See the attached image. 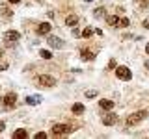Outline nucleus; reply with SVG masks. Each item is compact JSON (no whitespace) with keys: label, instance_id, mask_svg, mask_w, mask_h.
I'll use <instances>...</instances> for the list:
<instances>
[{"label":"nucleus","instance_id":"obj_22","mask_svg":"<svg viewBox=\"0 0 149 139\" xmlns=\"http://www.w3.org/2000/svg\"><path fill=\"white\" fill-rule=\"evenodd\" d=\"M93 96H97V91H95V89L86 91V98H93Z\"/></svg>","mask_w":149,"mask_h":139},{"label":"nucleus","instance_id":"obj_29","mask_svg":"<svg viewBox=\"0 0 149 139\" xmlns=\"http://www.w3.org/2000/svg\"><path fill=\"white\" fill-rule=\"evenodd\" d=\"M9 2H11V4H19V2H21V0H9Z\"/></svg>","mask_w":149,"mask_h":139},{"label":"nucleus","instance_id":"obj_27","mask_svg":"<svg viewBox=\"0 0 149 139\" xmlns=\"http://www.w3.org/2000/svg\"><path fill=\"white\" fill-rule=\"evenodd\" d=\"M8 69V63H0V71H6Z\"/></svg>","mask_w":149,"mask_h":139},{"label":"nucleus","instance_id":"obj_15","mask_svg":"<svg viewBox=\"0 0 149 139\" xmlns=\"http://www.w3.org/2000/svg\"><path fill=\"white\" fill-rule=\"evenodd\" d=\"M0 15L6 17V19H11V17H13V11H11L8 6H0Z\"/></svg>","mask_w":149,"mask_h":139},{"label":"nucleus","instance_id":"obj_12","mask_svg":"<svg viewBox=\"0 0 149 139\" xmlns=\"http://www.w3.org/2000/svg\"><path fill=\"white\" fill-rule=\"evenodd\" d=\"M39 102H41V96L39 95H32V96H28V98H26V104L28 106H37Z\"/></svg>","mask_w":149,"mask_h":139},{"label":"nucleus","instance_id":"obj_10","mask_svg":"<svg viewBox=\"0 0 149 139\" xmlns=\"http://www.w3.org/2000/svg\"><path fill=\"white\" fill-rule=\"evenodd\" d=\"M26 137H28V132L24 128H19L13 132V139H26Z\"/></svg>","mask_w":149,"mask_h":139},{"label":"nucleus","instance_id":"obj_21","mask_svg":"<svg viewBox=\"0 0 149 139\" xmlns=\"http://www.w3.org/2000/svg\"><path fill=\"white\" fill-rule=\"evenodd\" d=\"M95 17H97V19L104 17V8H97V9H95Z\"/></svg>","mask_w":149,"mask_h":139},{"label":"nucleus","instance_id":"obj_8","mask_svg":"<svg viewBox=\"0 0 149 139\" xmlns=\"http://www.w3.org/2000/svg\"><path fill=\"white\" fill-rule=\"evenodd\" d=\"M4 37L9 41V43H13V41H17V39H21V34H19L17 30H9V32H6L4 34Z\"/></svg>","mask_w":149,"mask_h":139},{"label":"nucleus","instance_id":"obj_20","mask_svg":"<svg viewBox=\"0 0 149 139\" xmlns=\"http://www.w3.org/2000/svg\"><path fill=\"white\" fill-rule=\"evenodd\" d=\"M129 26V19L127 17H121L119 19V28H127Z\"/></svg>","mask_w":149,"mask_h":139},{"label":"nucleus","instance_id":"obj_11","mask_svg":"<svg viewBox=\"0 0 149 139\" xmlns=\"http://www.w3.org/2000/svg\"><path fill=\"white\" fill-rule=\"evenodd\" d=\"M80 54H82L80 58L84 59V61H90V59H95V54H93L91 50H88V48H84V50H82Z\"/></svg>","mask_w":149,"mask_h":139},{"label":"nucleus","instance_id":"obj_26","mask_svg":"<svg viewBox=\"0 0 149 139\" xmlns=\"http://www.w3.org/2000/svg\"><path fill=\"white\" fill-rule=\"evenodd\" d=\"M4 128H6V122H4V120H0V133L4 132Z\"/></svg>","mask_w":149,"mask_h":139},{"label":"nucleus","instance_id":"obj_4","mask_svg":"<svg viewBox=\"0 0 149 139\" xmlns=\"http://www.w3.org/2000/svg\"><path fill=\"white\" fill-rule=\"evenodd\" d=\"M37 82H39L41 87H54L56 83H58V82H56V78H54V76H49V74L39 76V78H37Z\"/></svg>","mask_w":149,"mask_h":139},{"label":"nucleus","instance_id":"obj_16","mask_svg":"<svg viewBox=\"0 0 149 139\" xmlns=\"http://www.w3.org/2000/svg\"><path fill=\"white\" fill-rule=\"evenodd\" d=\"M106 22H108L110 26L118 28V26H119V17H118V15H110V17H106Z\"/></svg>","mask_w":149,"mask_h":139},{"label":"nucleus","instance_id":"obj_18","mask_svg":"<svg viewBox=\"0 0 149 139\" xmlns=\"http://www.w3.org/2000/svg\"><path fill=\"white\" fill-rule=\"evenodd\" d=\"M93 34H95V30H93V28H90V26H88V28H84V30H82V37H84V39L91 37Z\"/></svg>","mask_w":149,"mask_h":139},{"label":"nucleus","instance_id":"obj_3","mask_svg":"<svg viewBox=\"0 0 149 139\" xmlns=\"http://www.w3.org/2000/svg\"><path fill=\"white\" fill-rule=\"evenodd\" d=\"M73 130H77V128L69 126V124H54V126H52V133H54V136H65V133H71Z\"/></svg>","mask_w":149,"mask_h":139},{"label":"nucleus","instance_id":"obj_31","mask_svg":"<svg viewBox=\"0 0 149 139\" xmlns=\"http://www.w3.org/2000/svg\"><path fill=\"white\" fill-rule=\"evenodd\" d=\"M146 69H149V59H147V61H146Z\"/></svg>","mask_w":149,"mask_h":139},{"label":"nucleus","instance_id":"obj_32","mask_svg":"<svg viewBox=\"0 0 149 139\" xmlns=\"http://www.w3.org/2000/svg\"><path fill=\"white\" fill-rule=\"evenodd\" d=\"M2 56H4V50H0V58H2Z\"/></svg>","mask_w":149,"mask_h":139},{"label":"nucleus","instance_id":"obj_19","mask_svg":"<svg viewBox=\"0 0 149 139\" xmlns=\"http://www.w3.org/2000/svg\"><path fill=\"white\" fill-rule=\"evenodd\" d=\"M39 56H41V58H43V59H50V58H52V52H50V50H39Z\"/></svg>","mask_w":149,"mask_h":139},{"label":"nucleus","instance_id":"obj_23","mask_svg":"<svg viewBox=\"0 0 149 139\" xmlns=\"http://www.w3.org/2000/svg\"><path fill=\"white\" fill-rule=\"evenodd\" d=\"M47 137V133L45 132H39V133H36V139H45Z\"/></svg>","mask_w":149,"mask_h":139},{"label":"nucleus","instance_id":"obj_17","mask_svg":"<svg viewBox=\"0 0 149 139\" xmlns=\"http://www.w3.org/2000/svg\"><path fill=\"white\" fill-rule=\"evenodd\" d=\"M73 113L74 115H82L84 113V109H86V108H84V104H78V102H77V104H73Z\"/></svg>","mask_w":149,"mask_h":139},{"label":"nucleus","instance_id":"obj_25","mask_svg":"<svg viewBox=\"0 0 149 139\" xmlns=\"http://www.w3.org/2000/svg\"><path fill=\"white\" fill-rule=\"evenodd\" d=\"M108 69H116V59H110V63H108Z\"/></svg>","mask_w":149,"mask_h":139},{"label":"nucleus","instance_id":"obj_28","mask_svg":"<svg viewBox=\"0 0 149 139\" xmlns=\"http://www.w3.org/2000/svg\"><path fill=\"white\" fill-rule=\"evenodd\" d=\"M143 28H147V30H149V19H146V21H143Z\"/></svg>","mask_w":149,"mask_h":139},{"label":"nucleus","instance_id":"obj_9","mask_svg":"<svg viewBox=\"0 0 149 139\" xmlns=\"http://www.w3.org/2000/svg\"><path fill=\"white\" fill-rule=\"evenodd\" d=\"M50 28H52V26H50L49 22H41V24L37 26V34H39V35H47V34H50Z\"/></svg>","mask_w":149,"mask_h":139},{"label":"nucleus","instance_id":"obj_30","mask_svg":"<svg viewBox=\"0 0 149 139\" xmlns=\"http://www.w3.org/2000/svg\"><path fill=\"white\" fill-rule=\"evenodd\" d=\"M146 52H147V54H149V43H147V45H146Z\"/></svg>","mask_w":149,"mask_h":139},{"label":"nucleus","instance_id":"obj_7","mask_svg":"<svg viewBox=\"0 0 149 139\" xmlns=\"http://www.w3.org/2000/svg\"><path fill=\"white\" fill-rule=\"evenodd\" d=\"M49 45L52 46V48H63V41L60 39V37H56V35H49Z\"/></svg>","mask_w":149,"mask_h":139},{"label":"nucleus","instance_id":"obj_33","mask_svg":"<svg viewBox=\"0 0 149 139\" xmlns=\"http://www.w3.org/2000/svg\"><path fill=\"white\" fill-rule=\"evenodd\" d=\"M86 2H93V0H86Z\"/></svg>","mask_w":149,"mask_h":139},{"label":"nucleus","instance_id":"obj_24","mask_svg":"<svg viewBox=\"0 0 149 139\" xmlns=\"http://www.w3.org/2000/svg\"><path fill=\"white\" fill-rule=\"evenodd\" d=\"M140 4H142V8H147L149 6V0H138Z\"/></svg>","mask_w":149,"mask_h":139},{"label":"nucleus","instance_id":"obj_13","mask_svg":"<svg viewBox=\"0 0 149 139\" xmlns=\"http://www.w3.org/2000/svg\"><path fill=\"white\" fill-rule=\"evenodd\" d=\"M77 22H78V17L77 15H67V17H65V24H67V26L74 28V26H77Z\"/></svg>","mask_w":149,"mask_h":139},{"label":"nucleus","instance_id":"obj_5","mask_svg":"<svg viewBox=\"0 0 149 139\" xmlns=\"http://www.w3.org/2000/svg\"><path fill=\"white\" fill-rule=\"evenodd\" d=\"M15 104H17V95L15 93H8V95L4 96V106L9 109V108H15Z\"/></svg>","mask_w":149,"mask_h":139},{"label":"nucleus","instance_id":"obj_6","mask_svg":"<svg viewBox=\"0 0 149 139\" xmlns=\"http://www.w3.org/2000/svg\"><path fill=\"white\" fill-rule=\"evenodd\" d=\"M116 122H118V113H104V117H102V124L104 126H112Z\"/></svg>","mask_w":149,"mask_h":139},{"label":"nucleus","instance_id":"obj_14","mask_svg":"<svg viewBox=\"0 0 149 139\" xmlns=\"http://www.w3.org/2000/svg\"><path fill=\"white\" fill-rule=\"evenodd\" d=\"M99 106H101L102 109L110 111L112 108H114V102H112V100H104V98H102V100H99Z\"/></svg>","mask_w":149,"mask_h":139},{"label":"nucleus","instance_id":"obj_1","mask_svg":"<svg viewBox=\"0 0 149 139\" xmlns=\"http://www.w3.org/2000/svg\"><path fill=\"white\" fill-rule=\"evenodd\" d=\"M147 115H149V111H147V109L136 111V113H130L129 117H127V126H134V124L142 122L143 119H147Z\"/></svg>","mask_w":149,"mask_h":139},{"label":"nucleus","instance_id":"obj_2","mask_svg":"<svg viewBox=\"0 0 149 139\" xmlns=\"http://www.w3.org/2000/svg\"><path fill=\"white\" fill-rule=\"evenodd\" d=\"M116 76H118L119 80H123V82L132 80V72H130V69L125 67V65H119V67H116Z\"/></svg>","mask_w":149,"mask_h":139}]
</instances>
